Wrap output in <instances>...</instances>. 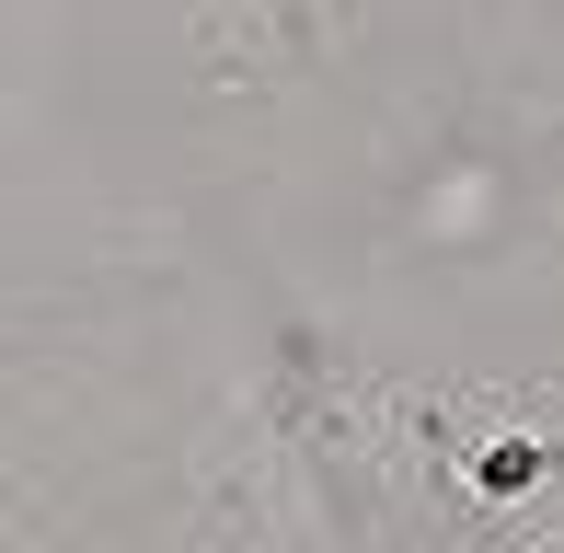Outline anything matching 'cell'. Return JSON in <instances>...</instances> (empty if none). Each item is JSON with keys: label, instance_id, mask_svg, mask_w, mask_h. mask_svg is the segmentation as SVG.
Listing matches in <instances>:
<instances>
[{"label": "cell", "instance_id": "1", "mask_svg": "<svg viewBox=\"0 0 564 553\" xmlns=\"http://www.w3.org/2000/svg\"><path fill=\"white\" fill-rule=\"evenodd\" d=\"M530 473H542V449H530V438H507V449H484V485H530Z\"/></svg>", "mask_w": 564, "mask_h": 553}]
</instances>
